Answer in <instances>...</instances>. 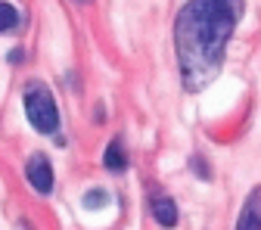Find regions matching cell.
Masks as SVG:
<instances>
[{
	"label": "cell",
	"mask_w": 261,
	"mask_h": 230,
	"mask_svg": "<svg viewBox=\"0 0 261 230\" xmlns=\"http://www.w3.org/2000/svg\"><path fill=\"white\" fill-rule=\"evenodd\" d=\"M237 16L221 0H187L174 19V53L180 81L190 93L205 90L224 69Z\"/></svg>",
	"instance_id": "6da1fadb"
},
{
	"label": "cell",
	"mask_w": 261,
	"mask_h": 230,
	"mask_svg": "<svg viewBox=\"0 0 261 230\" xmlns=\"http://www.w3.org/2000/svg\"><path fill=\"white\" fill-rule=\"evenodd\" d=\"M22 106H25V118L28 124L38 131V134H56L59 131V109H56V100L47 84L41 81H28L25 84V93H22Z\"/></svg>",
	"instance_id": "7a4b0ae2"
},
{
	"label": "cell",
	"mask_w": 261,
	"mask_h": 230,
	"mask_svg": "<svg viewBox=\"0 0 261 230\" xmlns=\"http://www.w3.org/2000/svg\"><path fill=\"white\" fill-rule=\"evenodd\" d=\"M25 177H28V184H31V190H35V193H41V196H50V193H53L56 177H53L50 159H47L44 152L28 156V162H25Z\"/></svg>",
	"instance_id": "3957f363"
},
{
	"label": "cell",
	"mask_w": 261,
	"mask_h": 230,
	"mask_svg": "<svg viewBox=\"0 0 261 230\" xmlns=\"http://www.w3.org/2000/svg\"><path fill=\"white\" fill-rule=\"evenodd\" d=\"M233 230H261V184L246 196V202L240 209V218H237Z\"/></svg>",
	"instance_id": "277c9868"
},
{
	"label": "cell",
	"mask_w": 261,
	"mask_h": 230,
	"mask_svg": "<svg viewBox=\"0 0 261 230\" xmlns=\"http://www.w3.org/2000/svg\"><path fill=\"white\" fill-rule=\"evenodd\" d=\"M149 212H152V218H155L159 227H165V230L177 227V218L180 215H177V202L171 199V196H152Z\"/></svg>",
	"instance_id": "5b68a950"
},
{
	"label": "cell",
	"mask_w": 261,
	"mask_h": 230,
	"mask_svg": "<svg viewBox=\"0 0 261 230\" xmlns=\"http://www.w3.org/2000/svg\"><path fill=\"white\" fill-rule=\"evenodd\" d=\"M103 165H106V171H112V174H118V171L127 168V156H124V146H121L118 137L109 140V146H106V152H103Z\"/></svg>",
	"instance_id": "8992f818"
},
{
	"label": "cell",
	"mask_w": 261,
	"mask_h": 230,
	"mask_svg": "<svg viewBox=\"0 0 261 230\" xmlns=\"http://www.w3.org/2000/svg\"><path fill=\"white\" fill-rule=\"evenodd\" d=\"M19 22H22L19 10H16L13 4H4V0H0V35H4V31L19 28Z\"/></svg>",
	"instance_id": "52a82bcc"
},
{
	"label": "cell",
	"mask_w": 261,
	"mask_h": 230,
	"mask_svg": "<svg viewBox=\"0 0 261 230\" xmlns=\"http://www.w3.org/2000/svg\"><path fill=\"white\" fill-rule=\"evenodd\" d=\"M109 202V193L106 190H90L84 193V209H103Z\"/></svg>",
	"instance_id": "ba28073f"
},
{
	"label": "cell",
	"mask_w": 261,
	"mask_h": 230,
	"mask_svg": "<svg viewBox=\"0 0 261 230\" xmlns=\"http://www.w3.org/2000/svg\"><path fill=\"white\" fill-rule=\"evenodd\" d=\"M190 171L199 174L202 181H212V168H208V162H205L202 156H193V159H190Z\"/></svg>",
	"instance_id": "9c48e42d"
},
{
	"label": "cell",
	"mask_w": 261,
	"mask_h": 230,
	"mask_svg": "<svg viewBox=\"0 0 261 230\" xmlns=\"http://www.w3.org/2000/svg\"><path fill=\"white\" fill-rule=\"evenodd\" d=\"M221 4H224L227 10H230L237 19H243V13H246V0H221Z\"/></svg>",
	"instance_id": "30bf717a"
}]
</instances>
